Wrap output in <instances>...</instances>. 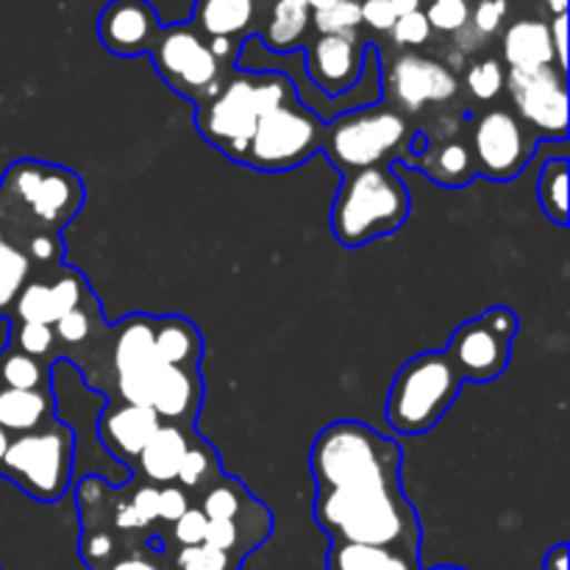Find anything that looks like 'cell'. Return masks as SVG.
Wrapping results in <instances>:
<instances>
[{"label":"cell","instance_id":"cell-1","mask_svg":"<svg viewBox=\"0 0 570 570\" xmlns=\"http://www.w3.org/2000/svg\"><path fill=\"white\" fill-rule=\"evenodd\" d=\"M315 521L332 543L379 546L417 560L421 523L399 488L317 490Z\"/></svg>","mask_w":570,"mask_h":570},{"label":"cell","instance_id":"cell-2","mask_svg":"<svg viewBox=\"0 0 570 570\" xmlns=\"http://www.w3.org/2000/svg\"><path fill=\"white\" fill-rule=\"evenodd\" d=\"M312 476L317 490L399 488L401 449L365 423L337 421L312 445Z\"/></svg>","mask_w":570,"mask_h":570},{"label":"cell","instance_id":"cell-3","mask_svg":"<svg viewBox=\"0 0 570 570\" xmlns=\"http://www.w3.org/2000/svg\"><path fill=\"white\" fill-rule=\"evenodd\" d=\"M410 217V193L390 165L345 173L332 209V232L343 248L393 234Z\"/></svg>","mask_w":570,"mask_h":570},{"label":"cell","instance_id":"cell-4","mask_svg":"<svg viewBox=\"0 0 570 570\" xmlns=\"http://www.w3.org/2000/svg\"><path fill=\"white\" fill-rule=\"evenodd\" d=\"M289 100H295L293 83L278 72H262V76L239 72L226 87H220L209 104L200 106L198 128L223 154L243 161L254 139L256 122Z\"/></svg>","mask_w":570,"mask_h":570},{"label":"cell","instance_id":"cell-5","mask_svg":"<svg viewBox=\"0 0 570 570\" xmlns=\"http://www.w3.org/2000/svg\"><path fill=\"white\" fill-rule=\"evenodd\" d=\"M462 379L445 360V354L426 351L406 362L395 376L387 395L390 429L399 434H426L443 421L454 399L460 395Z\"/></svg>","mask_w":570,"mask_h":570},{"label":"cell","instance_id":"cell-6","mask_svg":"<svg viewBox=\"0 0 570 570\" xmlns=\"http://www.w3.org/2000/svg\"><path fill=\"white\" fill-rule=\"evenodd\" d=\"M0 473L9 476L31 499H61L72 473V432L65 423H50L37 432L9 440Z\"/></svg>","mask_w":570,"mask_h":570},{"label":"cell","instance_id":"cell-7","mask_svg":"<svg viewBox=\"0 0 570 570\" xmlns=\"http://www.w3.org/2000/svg\"><path fill=\"white\" fill-rule=\"evenodd\" d=\"M406 134H410V126L401 111L365 106V109L348 111L332 120V126L323 128L321 145L340 170L354 173L387 165V159L399 156Z\"/></svg>","mask_w":570,"mask_h":570},{"label":"cell","instance_id":"cell-8","mask_svg":"<svg viewBox=\"0 0 570 570\" xmlns=\"http://www.w3.org/2000/svg\"><path fill=\"white\" fill-rule=\"evenodd\" d=\"M0 195L22 206L45 234L59 232L83 204V187L76 173L39 161H17L9 167Z\"/></svg>","mask_w":570,"mask_h":570},{"label":"cell","instance_id":"cell-9","mask_svg":"<svg viewBox=\"0 0 570 570\" xmlns=\"http://www.w3.org/2000/svg\"><path fill=\"white\" fill-rule=\"evenodd\" d=\"M323 142V126L309 109L298 106V100L278 106L271 115L256 122L254 139L245 150L243 161L259 170H293L304 165Z\"/></svg>","mask_w":570,"mask_h":570},{"label":"cell","instance_id":"cell-10","mask_svg":"<svg viewBox=\"0 0 570 570\" xmlns=\"http://www.w3.org/2000/svg\"><path fill=\"white\" fill-rule=\"evenodd\" d=\"M159 76L184 98H215L220 92V65L206 48L204 37L195 26L161 28L159 39L150 48Z\"/></svg>","mask_w":570,"mask_h":570},{"label":"cell","instance_id":"cell-11","mask_svg":"<svg viewBox=\"0 0 570 570\" xmlns=\"http://www.w3.org/2000/svg\"><path fill=\"white\" fill-rule=\"evenodd\" d=\"M512 100L523 120L549 139H566L568 134V92L566 72L554 65L510 67L507 76Z\"/></svg>","mask_w":570,"mask_h":570},{"label":"cell","instance_id":"cell-12","mask_svg":"<svg viewBox=\"0 0 570 570\" xmlns=\"http://www.w3.org/2000/svg\"><path fill=\"white\" fill-rule=\"evenodd\" d=\"M532 148L521 122L504 109H493L473 128V165L493 181H510L532 159Z\"/></svg>","mask_w":570,"mask_h":570},{"label":"cell","instance_id":"cell-13","mask_svg":"<svg viewBox=\"0 0 570 570\" xmlns=\"http://www.w3.org/2000/svg\"><path fill=\"white\" fill-rule=\"evenodd\" d=\"M161 362L154 351V321L134 315L117 326L115 340V376L122 401L150 406L156 373Z\"/></svg>","mask_w":570,"mask_h":570},{"label":"cell","instance_id":"cell-14","mask_svg":"<svg viewBox=\"0 0 570 570\" xmlns=\"http://www.w3.org/2000/svg\"><path fill=\"white\" fill-rule=\"evenodd\" d=\"M510 345L482 317H473L456 328L443 354L462 382H493L510 365Z\"/></svg>","mask_w":570,"mask_h":570},{"label":"cell","instance_id":"cell-15","mask_svg":"<svg viewBox=\"0 0 570 570\" xmlns=\"http://www.w3.org/2000/svg\"><path fill=\"white\" fill-rule=\"evenodd\" d=\"M362 67H365V45L360 42L356 31L321 33L306 53V72L312 83L328 98L354 89Z\"/></svg>","mask_w":570,"mask_h":570},{"label":"cell","instance_id":"cell-16","mask_svg":"<svg viewBox=\"0 0 570 570\" xmlns=\"http://www.w3.org/2000/svg\"><path fill=\"white\" fill-rule=\"evenodd\" d=\"M161 26L148 0H111L98 20V39L115 56L150 53Z\"/></svg>","mask_w":570,"mask_h":570},{"label":"cell","instance_id":"cell-17","mask_svg":"<svg viewBox=\"0 0 570 570\" xmlns=\"http://www.w3.org/2000/svg\"><path fill=\"white\" fill-rule=\"evenodd\" d=\"M456 78L440 61L417 53H404L390 70V92L406 111H417L426 104H443L456 95Z\"/></svg>","mask_w":570,"mask_h":570},{"label":"cell","instance_id":"cell-18","mask_svg":"<svg viewBox=\"0 0 570 570\" xmlns=\"http://www.w3.org/2000/svg\"><path fill=\"white\" fill-rule=\"evenodd\" d=\"M159 426L161 417L150 406L115 401L100 415L98 434L117 460H137Z\"/></svg>","mask_w":570,"mask_h":570},{"label":"cell","instance_id":"cell-19","mask_svg":"<svg viewBox=\"0 0 570 570\" xmlns=\"http://www.w3.org/2000/svg\"><path fill=\"white\" fill-rule=\"evenodd\" d=\"M200 395H204V387H200L198 373L187 367L161 365L150 390V410L161 421H184V417L198 415Z\"/></svg>","mask_w":570,"mask_h":570},{"label":"cell","instance_id":"cell-20","mask_svg":"<svg viewBox=\"0 0 570 570\" xmlns=\"http://www.w3.org/2000/svg\"><path fill=\"white\" fill-rule=\"evenodd\" d=\"M189 449V438L176 426V423H161L156 429L154 438L137 456L139 468L145 476L156 484H170L178 476V465H181L184 454Z\"/></svg>","mask_w":570,"mask_h":570},{"label":"cell","instance_id":"cell-21","mask_svg":"<svg viewBox=\"0 0 570 570\" xmlns=\"http://www.w3.org/2000/svg\"><path fill=\"white\" fill-rule=\"evenodd\" d=\"M154 351L161 365L195 371L200 354H204V340H200L198 328L184 317L154 321Z\"/></svg>","mask_w":570,"mask_h":570},{"label":"cell","instance_id":"cell-22","mask_svg":"<svg viewBox=\"0 0 570 570\" xmlns=\"http://www.w3.org/2000/svg\"><path fill=\"white\" fill-rule=\"evenodd\" d=\"M50 421V399L45 390H0V429L6 434H28Z\"/></svg>","mask_w":570,"mask_h":570},{"label":"cell","instance_id":"cell-23","mask_svg":"<svg viewBox=\"0 0 570 570\" xmlns=\"http://www.w3.org/2000/svg\"><path fill=\"white\" fill-rule=\"evenodd\" d=\"M504 59L510 67L554 65L549 26L540 20H518L504 33Z\"/></svg>","mask_w":570,"mask_h":570},{"label":"cell","instance_id":"cell-24","mask_svg":"<svg viewBox=\"0 0 570 570\" xmlns=\"http://www.w3.org/2000/svg\"><path fill=\"white\" fill-rule=\"evenodd\" d=\"M256 14V0H198L195 28L206 37H234L245 31Z\"/></svg>","mask_w":570,"mask_h":570},{"label":"cell","instance_id":"cell-25","mask_svg":"<svg viewBox=\"0 0 570 570\" xmlns=\"http://www.w3.org/2000/svg\"><path fill=\"white\" fill-rule=\"evenodd\" d=\"M328 570H421L417 560L399 554L393 549H379V546H351L332 543L326 557Z\"/></svg>","mask_w":570,"mask_h":570},{"label":"cell","instance_id":"cell-26","mask_svg":"<svg viewBox=\"0 0 570 570\" xmlns=\"http://www.w3.org/2000/svg\"><path fill=\"white\" fill-rule=\"evenodd\" d=\"M309 20L312 9L306 0H276L265 28V45L276 53L298 48L306 28H309Z\"/></svg>","mask_w":570,"mask_h":570},{"label":"cell","instance_id":"cell-27","mask_svg":"<svg viewBox=\"0 0 570 570\" xmlns=\"http://www.w3.org/2000/svg\"><path fill=\"white\" fill-rule=\"evenodd\" d=\"M538 198L549 220L557 226L568 223V159H549L540 170Z\"/></svg>","mask_w":570,"mask_h":570},{"label":"cell","instance_id":"cell-28","mask_svg":"<svg viewBox=\"0 0 570 570\" xmlns=\"http://www.w3.org/2000/svg\"><path fill=\"white\" fill-rule=\"evenodd\" d=\"M28 256L0 232V317L14 306V298L26 287Z\"/></svg>","mask_w":570,"mask_h":570},{"label":"cell","instance_id":"cell-29","mask_svg":"<svg viewBox=\"0 0 570 570\" xmlns=\"http://www.w3.org/2000/svg\"><path fill=\"white\" fill-rule=\"evenodd\" d=\"M429 176L445 187H462L476 176L473 154L465 142H449L434 154V161L429 165Z\"/></svg>","mask_w":570,"mask_h":570},{"label":"cell","instance_id":"cell-30","mask_svg":"<svg viewBox=\"0 0 570 570\" xmlns=\"http://www.w3.org/2000/svg\"><path fill=\"white\" fill-rule=\"evenodd\" d=\"M220 473V468H217V454L209 449L206 443H200V440H195V443H189L187 454H184L181 465H178V482L184 484V488H212L215 484V476Z\"/></svg>","mask_w":570,"mask_h":570},{"label":"cell","instance_id":"cell-31","mask_svg":"<svg viewBox=\"0 0 570 570\" xmlns=\"http://www.w3.org/2000/svg\"><path fill=\"white\" fill-rule=\"evenodd\" d=\"M0 382L9 390H42L45 371L39 360L20 354V351H6L0 360Z\"/></svg>","mask_w":570,"mask_h":570},{"label":"cell","instance_id":"cell-32","mask_svg":"<svg viewBox=\"0 0 570 570\" xmlns=\"http://www.w3.org/2000/svg\"><path fill=\"white\" fill-rule=\"evenodd\" d=\"M14 315L20 323H45L53 326V295H50L48 284H26L20 295L14 298Z\"/></svg>","mask_w":570,"mask_h":570},{"label":"cell","instance_id":"cell-33","mask_svg":"<svg viewBox=\"0 0 570 570\" xmlns=\"http://www.w3.org/2000/svg\"><path fill=\"white\" fill-rule=\"evenodd\" d=\"M200 512H204L209 521H234V518H239V512H243V490H239V484H212L209 493L204 495Z\"/></svg>","mask_w":570,"mask_h":570},{"label":"cell","instance_id":"cell-34","mask_svg":"<svg viewBox=\"0 0 570 570\" xmlns=\"http://www.w3.org/2000/svg\"><path fill=\"white\" fill-rule=\"evenodd\" d=\"M312 22H315V28L321 33L356 31V26L362 22V3H356V0H337L334 6L317 9L312 14Z\"/></svg>","mask_w":570,"mask_h":570},{"label":"cell","instance_id":"cell-35","mask_svg":"<svg viewBox=\"0 0 570 570\" xmlns=\"http://www.w3.org/2000/svg\"><path fill=\"white\" fill-rule=\"evenodd\" d=\"M423 14H426L429 26L438 28V31L456 33L471 22V6H468V0H432V6Z\"/></svg>","mask_w":570,"mask_h":570},{"label":"cell","instance_id":"cell-36","mask_svg":"<svg viewBox=\"0 0 570 570\" xmlns=\"http://www.w3.org/2000/svg\"><path fill=\"white\" fill-rule=\"evenodd\" d=\"M504 87V70L495 59L476 61V65L468 70V89H471L473 98L479 100H493L495 95Z\"/></svg>","mask_w":570,"mask_h":570},{"label":"cell","instance_id":"cell-37","mask_svg":"<svg viewBox=\"0 0 570 570\" xmlns=\"http://www.w3.org/2000/svg\"><path fill=\"white\" fill-rule=\"evenodd\" d=\"M178 570H232V557L223 551L212 549V546H187L178 551L176 557Z\"/></svg>","mask_w":570,"mask_h":570},{"label":"cell","instance_id":"cell-38","mask_svg":"<svg viewBox=\"0 0 570 570\" xmlns=\"http://www.w3.org/2000/svg\"><path fill=\"white\" fill-rule=\"evenodd\" d=\"M53 326H45V323H20V328L14 334V351L39 360V356H45L53 348Z\"/></svg>","mask_w":570,"mask_h":570},{"label":"cell","instance_id":"cell-39","mask_svg":"<svg viewBox=\"0 0 570 570\" xmlns=\"http://www.w3.org/2000/svg\"><path fill=\"white\" fill-rule=\"evenodd\" d=\"M204 543L212 549L223 551V554L232 557L234 551H245L243 546V529H239L237 518L234 521H209L206 523Z\"/></svg>","mask_w":570,"mask_h":570},{"label":"cell","instance_id":"cell-40","mask_svg":"<svg viewBox=\"0 0 570 570\" xmlns=\"http://www.w3.org/2000/svg\"><path fill=\"white\" fill-rule=\"evenodd\" d=\"M81 557L92 570H104L117 560L115 538L109 532H87L81 540Z\"/></svg>","mask_w":570,"mask_h":570},{"label":"cell","instance_id":"cell-41","mask_svg":"<svg viewBox=\"0 0 570 570\" xmlns=\"http://www.w3.org/2000/svg\"><path fill=\"white\" fill-rule=\"evenodd\" d=\"M393 39L399 45H406V48H417V45L426 42L432 37V26H429L426 14L423 11H412V14H404L395 20V26L390 28Z\"/></svg>","mask_w":570,"mask_h":570},{"label":"cell","instance_id":"cell-42","mask_svg":"<svg viewBox=\"0 0 570 570\" xmlns=\"http://www.w3.org/2000/svg\"><path fill=\"white\" fill-rule=\"evenodd\" d=\"M81 278L76 273H67L61 276L59 282L50 284V295H53V312H56V321L65 317L67 312L78 309L81 306Z\"/></svg>","mask_w":570,"mask_h":570},{"label":"cell","instance_id":"cell-43","mask_svg":"<svg viewBox=\"0 0 570 570\" xmlns=\"http://www.w3.org/2000/svg\"><path fill=\"white\" fill-rule=\"evenodd\" d=\"M206 523H209V518H206L204 512L187 510L176 523H173V538H176V543H181V549H187V546H200L204 543Z\"/></svg>","mask_w":570,"mask_h":570},{"label":"cell","instance_id":"cell-44","mask_svg":"<svg viewBox=\"0 0 570 570\" xmlns=\"http://www.w3.org/2000/svg\"><path fill=\"white\" fill-rule=\"evenodd\" d=\"M53 334L67 345L83 343V340L89 337V315L81 309V306L67 312L65 317H59V321L53 323Z\"/></svg>","mask_w":570,"mask_h":570},{"label":"cell","instance_id":"cell-45","mask_svg":"<svg viewBox=\"0 0 570 570\" xmlns=\"http://www.w3.org/2000/svg\"><path fill=\"white\" fill-rule=\"evenodd\" d=\"M507 14V0H482V3L473 9V31L479 37H490V33L499 31L501 20Z\"/></svg>","mask_w":570,"mask_h":570},{"label":"cell","instance_id":"cell-46","mask_svg":"<svg viewBox=\"0 0 570 570\" xmlns=\"http://www.w3.org/2000/svg\"><path fill=\"white\" fill-rule=\"evenodd\" d=\"M128 507L134 510V515L139 518V523L150 527L154 521H159V490L156 488H139L134 493V499L128 501Z\"/></svg>","mask_w":570,"mask_h":570},{"label":"cell","instance_id":"cell-47","mask_svg":"<svg viewBox=\"0 0 570 570\" xmlns=\"http://www.w3.org/2000/svg\"><path fill=\"white\" fill-rule=\"evenodd\" d=\"M187 510H189V501L181 488H173L170 484V488L159 490V521L176 523Z\"/></svg>","mask_w":570,"mask_h":570},{"label":"cell","instance_id":"cell-48","mask_svg":"<svg viewBox=\"0 0 570 570\" xmlns=\"http://www.w3.org/2000/svg\"><path fill=\"white\" fill-rule=\"evenodd\" d=\"M395 11L390 6V0H365L362 3V22H367L376 31H390L395 26Z\"/></svg>","mask_w":570,"mask_h":570},{"label":"cell","instance_id":"cell-49","mask_svg":"<svg viewBox=\"0 0 570 570\" xmlns=\"http://www.w3.org/2000/svg\"><path fill=\"white\" fill-rule=\"evenodd\" d=\"M479 317H482V321L488 323V326L493 328L499 337L510 340V343H512V337L518 334V317H515V312L507 309V306H493V309H488L484 315H479Z\"/></svg>","mask_w":570,"mask_h":570},{"label":"cell","instance_id":"cell-50","mask_svg":"<svg viewBox=\"0 0 570 570\" xmlns=\"http://www.w3.org/2000/svg\"><path fill=\"white\" fill-rule=\"evenodd\" d=\"M28 250H31L33 259L53 262V259H59V256H61V243L56 239V234L37 232L31 237V243H28Z\"/></svg>","mask_w":570,"mask_h":570},{"label":"cell","instance_id":"cell-51","mask_svg":"<svg viewBox=\"0 0 570 570\" xmlns=\"http://www.w3.org/2000/svg\"><path fill=\"white\" fill-rule=\"evenodd\" d=\"M566 28L568 20L566 14H557L554 22L549 26V37H551V48H554V61H557V70L566 72L568 67V53H566Z\"/></svg>","mask_w":570,"mask_h":570},{"label":"cell","instance_id":"cell-52","mask_svg":"<svg viewBox=\"0 0 570 570\" xmlns=\"http://www.w3.org/2000/svg\"><path fill=\"white\" fill-rule=\"evenodd\" d=\"M104 570H161L154 560H145V557H120L111 566H106Z\"/></svg>","mask_w":570,"mask_h":570},{"label":"cell","instance_id":"cell-53","mask_svg":"<svg viewBox=\"0 0 570 570\" xmlns=\"http://www.w3.org/2000/svg\"><path fill=\"white\" fill-rule=\"evenodd\" d=\"M206 48H209V53L215 56L217 61H220V59H232V56H234L232 37H212L209 42H206Z\"/></svg>","mask_w":570,"mask_h":570},{"label":"cell","instance_id":"cell-54","mask_svg":"<svg viewBox=\"0 0 570 570\" xmlns=\"http://www.w3.org/2000/svg\"><path fill=\"white\" fill-rule=\"evenodd\" d=\"M546 570H568V546L560 543L554 546V549L549 551V557H546Z\"/></svg>","mask_w":570,"mask_h":570},{"label":"cell","instance_id":"cell-55","mask_svg":"<svg viewBox=\"0 0 570 570\" xmlns=\"http://www.w3.org/2000/svg\"><path fill=\"white\" fill-rule=\"evenodd\" d=\"M390 6H393L395 17H404V14H412V11H421V0H390Z\"/></svg>","mask_w":570,"mask_h":570},{"label":"cell","instance_id":"cell-56","mask_svg":"<svg viewBox=\"0 0 570 570\" xmlns=\"http://www.w3.org/2000/svg\"><path fill=\"white\" fill-rule=\"evenodd\" d=\"M546 3H549V9L554 11V14H566L568 9V0H546Z\"/></svg>","mask_w":570,"mask_h":570},{"label":"cell","instance_id":"cell-57","mask_svg":"<svg viewBox=\"0 0 570 570\" xmlns=\"http://www.w3.org/2000/svg\"><path fill=\"white\" fill-rule=\"evenodd\" d=\"M306 3H309L312 11H317V9H326V6H334L337 0H306Z\"/></svg>","mask_w":570,"mask_h":570},{"label":"cell","instance_id":"cell-58","mask_svg":"<svg viewBox=\"0 0 570 570\" xmlns=\"http://www.w3.org/2000/svg\"><path fill=\"white\" fill-rule=\"evenodd\" d=\"M6 449H9V434L0 429V465H3V456H6Z\"/></svg>","mask_w":570,"mask_h":570},{"label":"cell","instance_id":"cell-59","mask_svg":"<svg viewBox=\"0 0 570 570\" xmlns=\"http://www.w3.org/2000/svg\"><path fill=\"white\" fill-rule=\"evenodd\" d=\"M434 570H465V568H454V566H443V568H434Z\"/></svg>","mask_w":570,"mask_h":570},{"label":"cell","instance_id":"cell-60","mask_svg":"<svg viewBox=\"0 0 570 570\" xmlns=\"http://www.w3.org/2000/svg\"><path fill=\"white\" fill-rule=\"evenodd\" d=\"M543 570H546V568H543Z\"/></svg>","mask_w":570,"mask_h":570}]
</instances>
